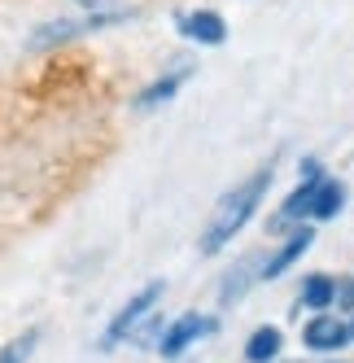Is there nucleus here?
<instances>
[{
    "mask_svg": "<svg viewBox=\"0 0 354 363\" xmlns=\"http://www.w3.org/2000/svg\"><path fill=\"white\" fill-rule=\"evenodd\" d=\"M267 189H271V171H254L245 184H236L232 193H223L219 206H215V215H210V223H206V232H201V254H219L227 241H232L236 232L254 219V211L267 197Z\"/></svg>",
    "mask_w": 354,
    "mask_h": 363,
    "instance_id": "f257e3e1",
    "label": "nucleus"
},
{
    "mask_svg": "<svg viewBox=\"0 0 354 363\" xmlns=\"http://www.w3.org/2000/svg\"><path fill=\"white\" fill-rule=\"evenodd\" d=\"M162 289H166V284L162 280H154V284H144V289L127 302V306H122L118 311V315H114V324H110V333H105V350L114 346V342H122V337H127V342H132V337H136V342H154V337H149V320H154L158 315V302H162Z\"/></svg>",
    "mask_w": 354,
    "mask_h": 363,
    "instance_id": "f03ea898",
    "label": "nucleus"
},
{
    "mask_svg": "<svg viewBox=\"0 0 354 363\" xmlns=\"http://www.w3.org/2000/svg\"><path fill=\"white\" fill-rule=\"evenodd\" d=\"M219 324L210 320V315H184V320H175L162 337H158V350H162V359H180L188 346H197L201 337H210Z\"/></svg>",
    "mask_w": 354,
    "mask_h": 363,
    "instance_id": "7ed1b4c3",
    "label": "nucleus"
},
{
    "mask_svg": "<svg viewBox=\"0 0 354 363\" xmlns=\"http://www.w3.org/2000/svg\"><path fill=\"white\" fill-rule=\"evenodd\" d=\"M127 13H92V18H62V22H48L31 35V48H48V44H62L70 35H84V31H96V27H110V22H122Z\"/></svg>",
    "mask_w": 354,
    "mask_h": 363,
    "instance_id": "20e7f679",
    "label": "nucleus"
},
{
    "mask_svg": "<svg viewBox=\"0 0 354 363\" xmlns=\"http://www.w3.org/2000/svg\"><path fill=\"white\" fill-rule=\"evenodd\" d=\"M175 27H180L184 40L193 44H206V48H219L227 40V22L215 13V9H197V13H180L175 18Z\"/></svg>",
    "mask_w": 354,
    "mask_h": 363,
    "instance_id": "39448f33",
    "label": "nucleus"
},
{
    "mask_svg": "<svg viewBox=\"0 0 354 363\" xmlns=\"http://www.w3.org/2000/svg\"><path fill=\"white\" fill-rule=\"evenodd\" d=\"M302 342H307L311 350H319V354H333V350H341L350 342V328L337 315H315L307 328H302Z\"/></svg>",
    "mask_w": 354,
    "mask_h": 363,
    "instance_id": "423d86ee",
    "label": "nucleus"
},
{
    "mask_svg": "<svg viewBox=\"0 0 354 363\" xmlns=\"http://www.w3.org/2000/svg\"><path fill=\"white\" fill-rule=\"evenodd\" d=\"M319 179H324V167H319V162H307V167H302V184L289 193V201L280 206V215H275V223H297L302 215H307V211H311V197H315V184H319Z\"/></svg>",
    "mask_w": 354,
    "mask_h": 363,
    "instance_id": "0eeeda50",
    "label": "nucleus"
},
{
    "mask_svg": "<svg viewBox=\"0 0 354 363\" xmlns=\"http://www.w3.org/2000/svg\"><path fill=\"white\" fill-rule=\"evenodd\" d=\"M311 245H315V232H311V228L293 232V237H289V241H285V245H280V250H275V254L267 258V263H263V280H275V276H285V272H289V267H293V263H297V258L307 254Z\"/></svg>",
    "mask_w": 354,
    "mask_h": 363,
    "instance_id": "6e6552de",
    "label": "nucleus"
},
{
    "mask_svg": "<svg viewBox=\"0 0 354 363\" xmlns=\"http://www.w3.org/2000/svg\"><path fill=\"white\" fill-rule=\"evenodd\" d=\"M184 79H188V62H175V70H166L158 84H149V88L136 96V110H158V106H166V101L180 92Z\"/></svg>",
    "mask_w": 354,
    "mask_h": 363,
    "instance_id": "1a4fd4ad",
    "label": "nucleus"
},
{
    "mask_svg": "<svg viewBox=\"0 0 354 363\" xmlns=\"http://www.w3.org/2000/svg\"><path fill=\"white\" fill-rule=\"evenodd\" d=\"M341 206H346V184H341V179H319L307 215L324 223V219H337V215H341Z\"/></svg>",
    "mask_w": 354,
    "mask_h": 363,
    "instance_id": "9d476101",
    "label": "nucleus"
},
{
    "mask_svg": "<svg viewBox=\"0 0 354 363\" xmlns=\"http://www.w3.org/2000/svg\"><path fill=\"white\" fill-rule=\"evenodd\" d=\"M275 354H280V328H275V324H263V328L245 342V359H249V363H271Z\"/></svg>",
    "mask_w": 354,
    "mask_h": 363,
    "instance_id": "9b49d317",
    "label": "nucleus"
},
{
    "mask_svg": "<svg viewBox=\"0 0 354 363\" xmlns=\"http://www.w3.org/2000/svg\"><path fill=\"white\" fill-rule=\"evenodd\" d=\"M333 302H337V284L328 276H311L307 284H302V306L307 311H328Z\"/></svg>",
    "mask_w": 354,
    "mask_h": 363,
    "instance_id": "f8f14e48",
    "label": "nucleus"
},
{
    "mask_svg": "<svg viewBox=\"0 0 354 363\" xmlns=\"http://www.w3.org/2000/svg\"><path fill=\"white\" fill-rule=\"evenodd\" d=\"M35 346H40V328L18 333L13 342H5V346H0V363H27V359L35 354Z\"/></svg>",
    "mask_w": 354,
    "mask_h": 363,
    "instance_id": "ddd939ff",
    "label": "nucleus"
},
{
    "mask_svg": "<svg viewBox=\"0 0 354 363\" xmlns=\"http://www.w3.org/2000/svg\"><path fill=\"white\" fill-rule=\"evenodd\" d=\"M79 5H84V9H92V13H105L110 0H79Z\"/></svg>",
    "mask_w": 354,
    "mask_h": 363,
    "instance_id": "4468645a",
    "label": "nucleus"
},
{
    "mask_svg": "<svg viewBox=\"0 0 354 363\" xmlns=\"http://www.w3.org/2000/svg\"><path fill=\"white\" fill-rule=\"evenodd\" d=\"M346 328H350V342H354V324H346Z\"/></svg>",
    "mask_w": 354,
    "mask_h": 363,
    "instance_id": "2eb2a0df",
    "label": "nucleus"
}]
</instances>
